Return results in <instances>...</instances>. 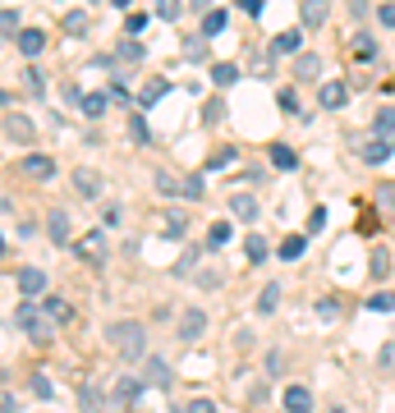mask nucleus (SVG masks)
Masks as SVG:
<instances>
[{"label":"nucleus","instance_id":"obj_8","mask_svg":"<svg viewBox=\"0 0 395 413\" xmlns=\"http://www.w3.org/2000/svg\"><path fill=\"white\" fill-rule=\"evenodd\" d=\"M0 129H5V138H10V142H33V138H37V129H33V120H28V115H5V124H0Z\"/></svg>","mask_w":395,"mask_h":413},{"label":"nucleus","instance_id":"obj_32","mask_svg":"<svg viewBox=\"0 0 395 413\" xmlns=\"http://www.w3.org/2000/svg\"><path fill=\"white\" fill-rule=\"evenodd\" d=\"M304 248H308L304 234H290V239L281 243V257H285V262H299V257H304Z\"/></svg>","mask_w":395,"mask_h":413},{"label":"nucleus","instance_id":"obj_54","mask_svg":"<svg viewBox=\"0 0 395 413\" xmlns=\"http://www.w3.org/2000/svg\"><path fill=\"white\" fill-rule=\"evenodd\" d=\"M188 413H221V409L211 400H193V404H188Z\"/></svg>","mask_w":395,"mask_h":413},{"label":"nucleus","instance_id":"obj_59","mask_svg":"<svg viewBox=\"0 0 395 413\" xmlns=\"http://www.w3.org/2000/svg\"><path fill=\"white\" fill-rule=\"evenodd\" d=\"M188 10H211V0H188Z\"/></svg>","mask_w":395,"mask_h":413},{"label":"nucleus","instance_id":"obj_40","mask_svg":"<svg viewBox=\"0 0 395 413\" xmlns=\"http://www.w3.org/2000/svg\"><path fill=\"white\" fill-rule=\"evenodd\" d=\"M184 55H188V60H207V37H188V42H184Z\"/></svg>","mask_w":395,"mask_h":413},{"label":"nucleus","instance_id":"obj_4","mask_svg":"<svg viewBox=\"0 0 395 413\" xmlns=\"http://www.w3.org/2000/svg\"><path fill=\"white\" fill-rule=\"evenodd\" d=\"M202 331H207V313H202V308H188V313L179 317V340H184V345H198Z\"/></svg>","mask_w":395,"mask_h":413},{"label":"nucleus","instance_id":"obj_26","mask_svg":"<svg viewBox=\"0 0 395 413\" xmlns=\"http://www.w3.org/2000/svg\"><path fill=\"white\" fill-rule=\"evenodd\" d=\"M230 234H234L230 220H216V225L207 230V248H225V243H230Z\"/></svg>","mask_w":395,"mask_h":413},{"label":"nucleus","instance_id":"obj_38","mask_svg":"<svg viewBox=\"0 0 395 413\" xmlns=\"http://www.w3.org/2000/svg\"><path fill=\"white\" fill-rule=\"evenodd\" d=\"M368 313H395V294L391 290L373 294V299H368Z\"/></svg>","mask_w":395,"mask_h":413},{"label":"nucleus","instance_id":"obj_14","mask_svg":"<svg viewBox=\"0 0 395 413\" xmlns=\"http://www.w3.org/2000/svg\"><path fill=\"white\" fill-rule=\"evenodd\" d=\"M285 413H313V391L308 386H285Z\"/></svg>","mask_w":395,"mask_h":413},{"label":"nucleus","instance_id":"obj_16","mask_svg":"<svg viewBox=\"0 0 395 413\" xmlns=\"http://www.w3.org/2000/svg\"><path fill=\"white\" fill-rule=\"evenodd\" d=\"M19 290L28 294V299H37V294L46 290V271H42V266H23V271H19Z\"/></svg>","mask_w":395,"mask_h":413},{"label":"nucleus","instance_id":"obj_20","mask_svg":"<svg viewBox=\"0 0 395 413\" xmlns=\"http://www.w3.org/2000/svg\"><path fill=\"white\" fill-rule=\"evenodd\" d=\"M276 308H281V285H262V294H258V313H262V317H271L276 313Z\"/></svg>","mask_w":395,"mask_h":413},{"label":"nucleus","instance_id":"obj_56","mask_svg":"<svg viewBox=\"0 0 395 413\" xmlns=\"http://www.w3.org/2000/svg\"><path fill=\"white\" fill-rule=\"evenodd\" d=\"M285 368V354H281V349H271V359H267V372H281Z\"/></svg>","mask_w":395,"mask_h":413},{"label":"nucleus","instance_id":"obj_37","mask_svg":"<svg viewBox=\"0 0 395 413\" xmlns=\"http://www.w3.org/2000/svg\"><path fill=\"white\" fill-rule=\"evenodd\" d=\"M19 10H0V37H19Z\"/></svg>","mask_w":395,"mask_h":413},{"label":"nucleus","instance_id":"obj_30","mask_svg":"<svg viewBox=\"0 0 395 413\" xmlns=\"http://www.w3.org/2000/svg\"><path fill=\"white\" fill-rule=\"evenodd\" d=\"M225 33V10H207V19H202V37H221Z\"/></svg>","mask_w":395,"mask_h":413},{"label":"nucleus","instance_id":"obj_19","mask_svg":"<svg viewBox=\"0 0 395 413\" xmlns=\"http://www.w3.org/2000/svg\"><path fill=\"white\" fill-rule=\"evenodd\" d=\"M368 271H373V280H386V276H391V253H386L382 243H377L373 257H368Z\"/></svg>","mask_w":395,"mask_h":413},{"label":"nucleus","instance_id":"obj_25","mask_svg":"<svg viewBox=\"0 0 395 413\" xmlns=\"http://www.w3.org/2000/svg\"><path fill=\"white\" fill-rule=\"evenodd\" d=\"M161 230H165V239H184V211H165Z\"/></svg>","mask_w":395,"mask_h":413},{"label":"nucleus","instance_id":"obj_12","mask_svg":"<svg viewBox=\"0 0 395 413\" xmlns=\"http://www.w3.org/2000/svg\"><path fill=\"white\" fill-rule=\"evenodd\" d=\"M78 409L83 413H101L106 409V395H101L97 381H83V386H78Z\"/></svg>","mask_w":395,"mask_h":413},{"label":"nucleus","instance_id":"obj_61","mask_svg":"<svg viewBox=\"0 0 395 413\" xmlns=\"http://www.w3.org/2000/svg\"><path fill=\"white\" fill-rule=\"evenodd\" d=\"M5 206H10V202H5V197H0V211H5Z\"/></svg>","mask_w":395,"mask_h":413},{"label":"nucleus","instance_id":"obj_46","mask_svg":"<svg viewBox=\"0 0 395 413\" xmlns=\"http://www.w3.org/2000/svg\"><path fill=\"white\" fill-rule=\"evenodd\" d=\"M327 225V206H313V216H308V234H318Z\"/></svg>","mask_w":395,"mask_h":413},{"label":"nucleus","instance_id":"obj_21","mask_svg":"<svg viewBox=\"0 0 395 413\" xmlns=\"http://www.w3.org/2000/svg\"><path fill=\"white\" fill-rule=\"evenodd\" d=\"M78 110H83L88 120H101V115H106V97H101V92H88V97H78Z\"/></svg>","mask_w":395,"mask_h":413},{"label":"nucleus","instance_id":"obj_49","mask_svg":"<svg viewBox=\"0 0 395 413\" xmlns=\"http://www.w3.org/2000/svg\"><path fill=\"white\" fill-rule=\"evenodd\" d=\"M198 285H202V290H221V271H211V266H207V271L198 276Z\"/></svg>","mask_w":395,"mask_h":413},{"label":"nucleus","instance_id":"obj_11","mask_svg":"<svg viewBox=\"0 0 395 413\" xmlns=\"http://www.w3.org/2000/svg\"><path fill=\"white\" fill-rule=\"evenodd\" d=\"M14 42H19V51L28 55V60H37V55L46 51V33H42V28H19V37H14Z\"/></svg>","mask_w":395,"mask_h":413},{"label":"nucleus","instance_id":"obj_27","mask_svg":"<svg viewBox=\"0 0 395 413\" xmlns=\"http://www.w3.org/2000/svg\"><path fill=\"white\" fill-rule=\"evenodd\" d=\"M377 51H382V46H377L368 33H359V37H354V60H363V65H368V60H373Z\"/></svg>","mask_w":395,"mask_h":413},{"label":"nucleus","instance_id":"obj_7","mask_svg":"<svg viewBox=\"0 0 395 413\" xmlns=\"http://www.w3.org/2000/svg\"><path fill=\"white\" fill-rule=\"evenodd\" d=\"M101 188H106V184H101V174H97V170H74V193L83 197V202H97Z\"/></svg>","mask_w":395,"mask_h":413},{"label":"nucleus","instance_id":"obj_5","mask_svg":"<svg viewBox=\"0 0 395 413\" xmlns=\"http://www.w3.org/2000/svg\"><path fill=\"white\" fill-rule=\"evenodd\" d=\"M331 19V0H304L299 5V28H322Z\"/></svg>","mask_w":395,"mask_h":413},{"label":"nucleus","instance_id":"obj_41","mask_svg":"<svg viewBox=\"0 0 395 413\" xmlns=\"http://www.w3.org/2000/svg\"><path fill=\"white\" fill-rule=\"evenodd\" d=\"M377 363H382V372H395V340H386V345H382Z\"/></svg>","mask_w":395,"mask_h":413},{"label":"nucleus","instance_id":"obj_57","mask_svg":"<svg viewBox=\"0 0 395 413\" xmlns=\"http://www.w3.org/2000/svg\"><path fill=\"white\" fill-rule=\"evenodd\" d=\"M147 28V14H129V33H143Z\"/></svg>","mask_w":395,"mask_h":413},{"label":"nucleus","instance_id":"obj_18","mask_svg":"<svg viewBox=\"0 0 395 413\" xmlns=\"http://www.w3.org/2000/svg\"><path fill=\"white\" fill-rule=\"evenodd\" d=\"M152 184H156V193H165V197H184V184H179L170 170H156V174H152Z\"/></svg>","mask_w":395,"mask_h":413},{"label":"nucleus","instance_id":"obj_58","mask_svg":"<svg viewBox=\"0 0 395 413\" xmlns=\"http://www.w3.org/2000/svg\"><path fill=\"white\" fill-rule=\"evenodd\" d=\"M350 14H354V19H363V14H368V0H350Z\"/></svg>","mask_w":395,"mask_h":413},{"label":"nucleus","instance_id":"obj_9","mask_svg":"<svg viewBox=\"0 0 395 413\" xmlns=\"http://www.w3.org/2000/svg\"><path fill=\"white\" fill-rule=\"evenodd\" d=\"M267 51H271V55H295V51H304V28H285V33H276Z\"/></svg>","mask_w":395,"mask_h":413},{"label":"nucleus","instance_id":"obj_33","mask_svg":"<svg viewBox=\"0 0 395 413\" xmlns=\"http://www.w3.org/2000/svg\"><path fill=\"white\" fill-rule=\"evenodd\" d=\"M373 133H377V138H391V133H395V106H386L382 115L373 120Z\"/></svg>","mask_w":395,"mask_h":413},{"label":"nucleus","instance_id":"obj_34","mask_svg":"<svg viewBox=\"0 0 395 413\" xmlns=\"http://www.w3.org/2000/svg\"><path fill=\"white\" fill-rule=\"evenodd\" d=\"M234 161H239V147H221V152H211L207 170H225V165H234Z\"/></svg>","mask_w":395,"mask_h":413},{"label":"nucleus","instance_id":"obj_1","mask_svg":"<svg viewBox=\"0 0 395 413\" xmlns=\"http://www.w3.org/2000/svg\"><path fill=\"white\" fill-rule=\"evenodd\" d=\"M106 345L115 349L124 363H138V359H147V326L143 322H110Z\"/></svg>","mask_w":395,"mask_h":413},{"label":"nucleus","instance_id":"obj_53","mask_svg":"<svg viewBox=\"0 0 395 413\" xmlns=\"http://www.w3.org/2000/svg\"><path fill=\"white\" fill-rule=\"evenodd\" d=\"M377 197H382L386 211H395V184H382V193H377Z\"/></svg>","mask_w":395,"mask_h":413},{"label":"nucleus","instance_id":"obj_60","mask_svg":"<svg viewBox=\"0 0 395 413\" xmlns=\"http://www.w3.org/2000/svg\"><path fill=\"white\" fill-rule=\"evenodd\" d=\"M110 5H120V10H124V5H129V0H110Z\"/></svg>","mask_w":395,"mask_h":413},{"label":"nucleus","instance_id":"obj_17","mask_svg":"<svg viewBox=\"0 0 395 413\" xmlns=\"http://www.w3.org/2000/svg\"><path fill=\"white\" fill-rule=\"evenodd\" d=\"M295 78H299V83H318V78H322V55H313V51H308V55H299Z\"/></svg>","mask_w":395,"mask_h":413},{"label":"nucleus","instance_id":"obj_10","mask_svg":"<svg viewBox=\"0 0 395 413\" xmlns=\"http://www.w3.org/2000/svg\"><path fill=\"white\" fill-rule=\"evenodd\" d=\"M46 234H51V243H69V239H74V225H69V211H60V206H55L51 216H46Z\"/></svg>","mask_w":395,"mask_h":413},{"label":"nucleus","instance_id":"obj_50","mask_svg":"<svg viewBox=\"0 0 395 413\" xmlns=\"http://www.w3.org/2000/svg\"><path fill=\"white\" fill-rule=\"evenodd\" d=\"M28 92H37V97H42V92H46V78L37 74V69H28Z\"/></svg>","mask_w":395,"mask_h":413},{"label":"nucleus","instance_id":"obj_47","mask_svg":"<svg viewBox=\"0 0 395 413\" xmlns=\"http://www.w3.org/2000/svg\"><path fill=\"white\" fill-rule=\"evenodd\" d=\"M33 395H37V400H51V381H46L42 372L33 377Z\"/></svg>","mask_w":395,"mask_h":413},{"label":"nucleus","instance_id":"obj_3","mask_svg":"<svg viewBox=\"0 0 395 413\" xmlns=\"http://www.w3.org/2000/svg\"><path fill=\"white\" fill-rule=\"evenodd\" d=\"M78 257L92 262V266H101V262H106V234H101V230H92V234H78Z\"/></svg>","mask_w":395,"mask_h":413},{"label":"nucleus","instance_id":"obj_31","mask_svg":"<svg viewBox=\"0 0 395 413\" xmlns=\"http://www.w3.org/2000/svg\"><path fill=\"white\" fill-rule=\"evenodd\" d=\"M152 10H156V19H165V23H175L179 14H184V5H179V0H152Z\"/></svg>","mask_w":395,"mask_h":413},{"label":"nucleus","instance_id":"obj_2","mask_svg":"<svg viewBox=\"0 0 395 413\" xmlns=\"http://www.w3.org/2000/svg\"><path fill=\"white\" fill-rule=\"evenodd\" d=\"M19 326L28 331V340H33V345H51V340H55V326H60V322H55L46 308L37 313L33 303H23V308H19Z\"/></svg>","mask_w":395,"mask_h":413},{"label":"nucleus","instance_id":"obj_36","mask_svg":"<svg viewBox=\"0 0 395 413\" xmlns=\"http://www.w3.org/2000/svg\"><path fill=\"white\" fill-rule=\"evenodd\" d=\"M386 156H391V147H386L382 138H377V142H368V147H363V161H368V165H382Z\"/></svg>","mask_w":395,"mask_h":413},{"label":"nucleus","instance_id":"obj_29","mask_svg":"<svg viewBox=\"0 0 395 413\" xmlns=\"http://www.w3.org/2000/svg\"><path fill=\"white\" fill-rule=\"evenodd\" d=\"M165 92H170V83H165V78H152V83L143 87V97H138V101H143V106H156Z\"/></svg>","mask_w":395,"mask_h":413},{"label":"nucleus","instance_id":"obj_45","mask_svg":"<svg viewBox=\"0 0 395 413\" xmlns=\"http://www.w3.org/2000/svg\"><path fill=\"white\" fill-rule=\"evenodd\" d=\"M276 101H281V110H290V115L299 110V97H295V87H281V97H276Z\"/></svg>","mask_w":395,"mask_h":413},{"label":"nucleus","instance_id":"obj_23","mask_svg":"<svg viewBox=\"0 0 395 413\" xmlns=\"http://www.w3.org/2000/svg\"><path fill=\"white\" fill-rule=\"evenodd\" d=\"M271 161H276V170H295L299 156H295V147H285V142H271Z\"/></svg>","mask_w":395,"mask_h":413},{"label":"nucleus","instance_id":"obj_48","mask_svg":"<svg viewBox=\"0 0 395 413\" xmlns=\"http://www.w3.org/2000/svg\"><path fill=\"white\" fill-rule=\"evenodd\" d=\"M336 313H341V303H336V299H322V303H318V317H322V322H331Z\"/></svg>","mask_w":395,"mask_h":413},{"label":"nucleus","instance_id":"obj_42","mask_svg":"<svg viewBox=\"0 0 395 413\" xmlns=\"http://www.w3.org/2000/svg\"><path fill=\"white\" fill-rule=\"evenodd\" d=\"M184 197H188V202L202 197V174H188V179H184Z\"/></svg>","mask_w":395,"mask_h":413},{"label":"nucleus","instance_id":"obj_62","mask_svg":"<svg viewBox=\"0 0 395 413\" xmlns=\"http://www.w3.org/2000/svg\"><path fill=\"white\" fill-rule=\"evenodd\" d=\"M0 106H5V92H0Z\"/></svg>","mask_w":395,"mask_h":413},{"label":"nucleus","instance_id":"obj_44","mask_svg":"<svg viewBox=\"0 0 395 413\" xmlns=\"http://www.w3.org/2000/svg\"><path fill=\"white\" fill-rule=\"evenodd\" d=\"M120 60L138 65V60H143V46H138V42H124V46H120Z\"/></svg>","mask_w":395,"mask_h":413},{"label":"nucleus","instance_id":"obj_15","mask_svg":"<svg viewBox=\"0 0 395 413\" xmlns=\"http://www.w3.org/2000/svg\"><path fill=\"white\" fill-rule=\"evenodd\" d=\"M143 363H147V381H152L156 391H170V386H175V372H170L165 359H143Z\"/></svg>","mask_w":395,"mask_h":413},{"label":"nucleus","instance_id":"obj_6","mask_svg":"<svg viewBox=\"0 0 395 413\" xmlns=\"http://www.w3.org/2000/svg\"><path fill=\"white\" fill-rule=\"evenodd\" d=\"M138 395H143V381H138V377H115V391H110V404H115V409H129V404L138 400Z\"/></svg>","mask_w":395,"mask_h":413},{"label":"nucleus","instance_id":"obj_52","mask_svg":"<svg viewBox=\"0 0 395 413\" xmlns=\"http://www.w3.org/2000/svg\"><path fill=\"white\" fill-rule=\"evenodd\" d=\"M129 133H133V142H147L152 133H147V124L143 120H129Z\"/></svg>","mask_w":395,"mask_h":413},{"label":"nucleus","instance_id":"obj_13","mask_svg":"<svg viewBox=\"0 0 395 413\" xmlns=\"http://www.w3.org/2000/svg\"><path fill=\"white\" fill-rule=\"evenodd\" d=\"M318 101H322V110H341L345 101H350V87L336 78V83H322V92H318Z\"/></svg>","mask_w":395,"mask_h":413},{"label":"nucleus","instance_id":"obj_28","mask_svg":"<svg viewBox=\"0 0 395 413\" xmlns=\"http://www.w3.org/2000/svg\"><path fill=\"white\" fill-rule=\"evenodd\" d=\"M42 308L55 317V322H60V326H65V322H74V308H69V299H46Z\"/></svg>","mask_w":395,"mask_h":413},{"label":"nucleus","instance_id":"obj_43","mask_svg":"<svg viewBox=\"0 0 395 413\" xmlns=\"http://www.w3.org/2000/svg\"><path fill=\"white\" fill-rule=\"evenodd\" d=\"M377 23H382V28H391V33H395V0H386L382 10H377Z\"/></svg>","mask_w":395,"mask_h":413},{"label":"nucleus","instance_id":"obj_24","mask_svg":"<svg viewBox=\"0 0 395 413\" xmlns=\"http://www.w3.org/2000/svg\"><path fill=\"white\" fill-rule=\"evenodd\" d=\"M230 211H234L239 220H253V216H258V202H253L248 193H234V197H230Z\"/></svg>","mask_w":395,"mask_h":413},{"label":"nucleus","instance_id":"obj_35","mask_svg":"<svg viewBox=\"0 0 395 413\" xmlns=\"http://www.w3.org/2000/svg\"><path fill=\"white\" fill-rule=\"evenodd\" d=\"M244 253H248V262H267V239L262 234H248V239H244Z\"/></svg>","mask_w":395,"mask_h":413},{"label":"nucleus","instance_id":"obj_51","mask_svg":"<svg viewBox=\"0 0 395 413\" xmlns=\"http://www.w3.org/2000/svg\"><path fill=\"white\" fill-rule=\"evenodd\" d=\"M244 14H253V19H262V0H234Z\"/></svg>","mask_w":395,"mask_h":413},{"label":"nucleus","instance_id":"obj_39","mask_svg":"<svg viewBox=\"0 0 395 413\" xmlns=\"http://www.w3.org/2000/svg\"><path fill=\"white\" fill-rule=\"evenodd\" d=\"M234 78H239V69H234V65H211V83H216V87H230Z\"/></svg>","mask_w":395,"mask_h":413},{"label":"nucleus","instance_id":"obj_55","mask_svg":"<svg viewBox=\"0 0 395 413\" xmlns=\"http://www.w3.org/2000/svg\"><path fill=\"white\" fill-rule=\"evenodd\" d=\"M65 28H69V33H83V28H88V19H83V14H69Z\"/></svg>","mask_w":395,"mask_h":413},{"label":"nucleus","instance_id":"obj_22","mask_svg":"<svg viewBox=\"0 0 395 413\" xmlns=\"http://www.w3.org/2000/svg\"><path fill=\"white\" fill-rule=\"evenodd\" d=\"M23 170L33 174V179H51V174H55V161H51V156H28V161H23Z\"/></svg>","mask_w":395,"mask_h":413}]
</instances>
